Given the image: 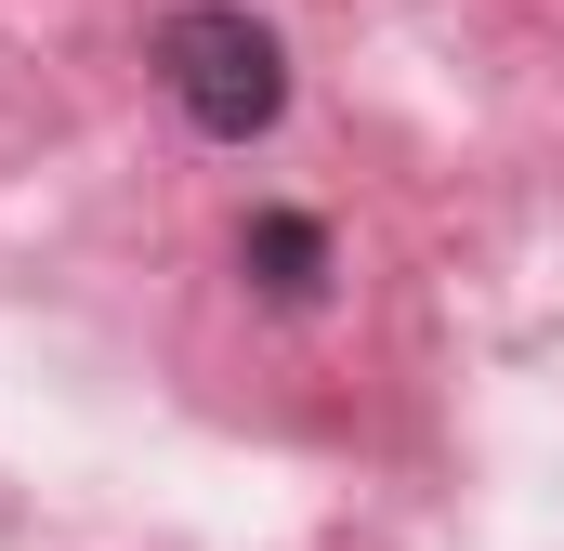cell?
Returning a JSON list of instances; mask_svg holds the SVG:
<instances>
[{"label": "cell", "instance_id": "cell-1", "mask_svg": "<svg viewBox=\"0 0 564 551\" xmlns=\"http://www.w3.org/2000/svg\"><path fill=\"white\" fill-rule=\"evenodd\" d=\"M158 93L184 106V132L263 144L289 119V40L250 0H184V13H158Z\"/></svg>", "mask_w": 564, "mask_h": 551}, {"label": "cell", "instance_id": "cell-2", "mask_svg": "<svg viewBox=\"0 0 564 551\" xmlns=\"http://www.w3.org/2000/svg\"><path fill=\"white\" fill-rule=\"evenodd\" d=\"M237 263H250L263 302H315V289H328V224H315V210H250Z\"/></svg>", "mask_w": 564, "mask_h": 551}]
</instances>
